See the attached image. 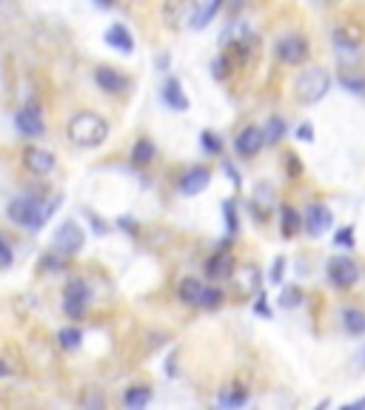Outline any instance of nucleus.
<instances>
[{
    "instance_id": "1",
    "label": "nucleus",
    "mask_w": 365,
    "mask_h": 410,
    "mask_svg": "<svg viewBox=\"0 0 365 410\" xmlns=\"http://www.w3.org/2000/svg\"><path fill=\"white\" fill-rule=\"evenodd\" d=\"M57 208V200H43V197H17L9 203V220L23 225L26 231L37 234L52 217V211Z\"/></svg>"
},
{
    "instance_id": "2",
    "label": "nucleus",
    "mask_w": 365,
    "mask_h": 410,
    "mask_svg": "<svg viewBox=\"0 0 365 410\" xmlns=\"http://www.w3.org/2000/svg\"><path fill=\"white\" fill-rule=\"evenodd\" d=\"M106 134H109V126L100 120L98 114H91V111L74 114V117H71V123H69V137H71V143H78V146H83V148L100 146V143L106 140Z\"/></svg>"
},
{
    "instance_id": "3",
    "label": "nucleus",
    "mask_w": 365,
    "mask_h": 410,
    "mask_svg": "<svg viewBox=\"0 0 365 410\" xmlns=\"http://www.w3.org/2000/svg\"><path fill=\"white\" fill-rule=\"evenodd\" d=\"M329 89H331V74L325 71V69H320V66H314V69H305V71L297 77L294 97H297L300 103L311 106V103H320Z\"/></svg>"
},
{
    "instance_id": "4",
    "label": "nucleus",
    "mask_w": 365,
    "mask_h": 410,
    "mask_svg": "<svg viewBox=\"0 0 365 410\" xmlns=\"http://www.w3.org/2000/svg\"><path fill=\"white\" fill-rule=\"evenodd\" d=\"M329 282L334 285V288H351L357 280H360V268H357V262L354 260H349V257H334V260H329Z\"/></svg>"
},
{
    "instance_id": "5",
    "label": "nucleus",
    "mask_w": 365,
    "mask_h": 410,
    "mask_svg": "<svg viewBox=\"0 0 365 410\" xmlns=\"http://www.w3.org/2000/svg\"><path fill=\"white\" fill-rule=\"evenodd\" d=\"M91 297V291L83 280H74L69 288H66V297H63V308H66V314L71 319H80L83 317V310H86V302Z\"/></svg>"
},
{
    "instance_id": "6",
    "label": "nucleus",
    "mask_w": 365,
    "mask_h": 410,
    "mask_svg": "<svg viewBox=\"0 0 365 410\" xmlns=\"http://www.w3.org/2000/svg\"><path fill=\"white\" fill-rule=\"evenodd\" d=\"M277 57L288 66H300V63H305V57H309V43L297 34L283 37V41L277 43Z\"/></svg>"
},
{
    "instance_id": "7",
    "label": "nucleus",
    "mask_w": 365,
    "mask_h": 410,
    "mask_svg": "<svg viewBox=\"0 0 365 410\" xmlns=\"http://www.w3.org/2000/svg\"><path fill=\"white\" fill-rule=\"evenodd\" d=\"M54 248L57 251H63L66 257H71V253H78L83 248V231L78 228V223H63L60 228H57L54 234Z\"/></svg>"
},
{
    "instance_id": "8",
    "label": "nucleus",
    "mask_w": 365,
    "mask_h": 410,
    "mask_svg": "<svg viewBox=\"0 0 365 410\" xmlns=\"http://www.w3.org/2000/svg\"><path fill=\"white\" fill-rule=\"evenodd\" d=\"M331 223H334L331 211L322 203H311L309 211H305V231H309L311 237H322V234L331 228Z\"/></svg>"
},
{
    "instance_id": "9",
    "label": "nucleus",
    "mask_w": 365,
    "mask_h": 410,
    "mask_svg": "<svg viewBox=\"0 0 365 410\" xmlns=\"http://www.w3.org/2000/svg\"><path fill=\"white\" fill-rule=\"evenodd\" d=\"M14 126H17V131L26 134V137H41V134L46 131L41 111L32 109V106H29V109H21V111L14 114Z\"/></svg>"
},
{
    "instance_id": "10",
    "label": "nucleus",
    "mask_w": 365,
    "mask_h": 410,
    "mask_svg": "<svg viewBox=\"0 0 365 410\" xmlns=\"http://www.w3.org/2000/svg\"><path fill=\"white\" fill-rule=\"evenodd\" d=\"M263 146H265V134H263V128H257V126L243 128L240 137L234 140V148L243 154V157H254V154H257Z\"/></svg>"
},
{
    "instance_id": "11",
    "label": "nucleus",
    "mask_w": 365,
    "mask_h": 410,
    "mask_svg": "<svg viewBox=\"0 0 365 410\" xmlns=\"http://www.w3.org/2000/svg\"><path fill=\"white\" fill-rule=\"evenodd\" d=\"M234 273V257L228 251H217V253H211L208 262H206V277L211 280H225V277H232Z\"/></svg>"
},
{
    "instance_id": "12",
    "label": "nucleus",
    "mask_w": 365,
    "mask_h": 410,
    "mask_svg": "<svg viewBox=\"0 0 365 410\" xmlns=\"http://www.w3.org/2000/svg\"><path fill=\"white\" fill-rule=\"evenodd\" d=\"M94 80H98V86L106 91V94H123L126 89H129V80L123 74H118L114 69H109V66H100L98 71H94Z\"/></svg>"
},
{
    "instance_id": "13",
    "label": "nucleus",
    "mask_w": 365,
    "mask_h": 410,
    "mask_svg": "<svg viewBox=\"0 0 365 410\" xmlns=\"http://www.w3.org/2000/svg\"><path fill=\"white\" fill-rule=\"evenodd\" d=\"M208 183H211V171L197 166V168H191L188 174H183V177H180V191L186 194V197H195V194L206 191Z\"/></svg>"
},
{
    "instance_id": "14",
    "label": "nucleus",
    "mask_w": 365,
    "mask_h": 410,
    "mask_svg": "<svg viewBox=\"0 0 365 410\" xmlns=\"http://www.w3.org/2000/svg\"><path fill=\"white\" fill-rule=\"evenodd\" d=\"M23 160H26V168L32 174H52L54 171V154L46 148H29L23 154Z\"/></svg>"
},
{
    "instance_id": "15",
    "label": "nucleus",
    "mask_w": 365,
    "mask_h": 410,
    "mask_svg": "<svg viewBox=\"0 0 365 410\" xmlns=\"http://www.w3.org/2000/svg\"><path fill=\"white\" fill-rule=\"evenodd\" d=\"M163 100H166L171 109H175V111H186V109H188V100H186V94H183V89H180L177 77L166 80V86H163Z\"/></svg>"
},
{
    "instance_id": "16",
    "label": "nucleus",
    "mask_w": 365,
    "mask_h": 410,
    "mask_svg": "<svg viewBox=\"0 0 365 410\" xmlns=\"http://www.w3.org/2000/svg\"><path fill=\"white\" fill-rule=\"evenodd\" d=\"M106 43L111 46V49H118V52H134V41H131V34L126 32V26H111L109 32H106Z\"/></svg>"
},
{
    "instance_id": "17",
    "label": "nucleus",
    "mask_w": 365,
    "mask_h": 410,
    "mask_svg": "<svg viewBox=\"0 0 365 410\" xmlns=\"http://www.w3.org/2000/svg\"><path fill=\"white\" fill-rule=\"evenodd\" d=\"M342 325H345L349 334L360 337V334H365V314H362V310H357V308H345L342 310Z\"/></svg>"
},
{
    "instance_id": "18",
    "label": "nucleus",
    "mask_w": 365,
    "mask_h": 410,
    "mask_svg": "<svg viewBox=\"0 0 365 410\" xmlns=\"http://www.w3.org/2000/svg\"><path fill=\"white\" fill-rule=\"evenodd\" d=\"M180 299L186 302V305H200V297H203V285L195 280V277H188V280H183L180 282Z\"/></svg>"
},
{
    "instance_id": "19",
    "label": "nucleus",
    "mask_w": 365,
    "mask_h": 410,
    "mask_svg": "<svg viewBox=\"0 0 365 410\" xmlns=\"http://www.w3.org/2000/svg\"><path fill=\"white\" fill-rule=\"evenodd\" d=\"M280 220H283V237H294V234L300 231V225H302L300 214H297L291 205H283V211H280Z\"/></svg>"
},
{
    "instance_id": "20",
    "label": "nucleus",
    "mask_w": 365,
    "mask_h": 410,
    "mask_svg": "<svg viewBox=\"0 0 365 410\" xmlns=\"http://www.w3.org/2000/svg\"><path fill=\"white\" fill-rule=\"evenodd\" d=\"M360 37H362V32L354 29L351 23H349V26H340V29L334 32V41H337L340 49H354V46L360 43Z\"/></svg>"
},
{
    "instance_id": "21",
    "label": "nucleus",
    "mask_w": 365,
    "mask_h": 410,
    "mask_svg": "<svg viewBox=\"0 0 365 410\" xmlns=\"http://www.w3.org/2000/svg\"><path fill=\"white\" fill-rule=\"evenodd\" d=\"M223 3H225V0H208V3L203 6V12L197 17H191V26H195V29H206L211 23V17L223 9Z\"/></svg>"
},
{
    "instance_id": "22",
    "label": "nucleus",
    "mask_w": 365,
    "mask_h": 410,
    "mask_svg": "<svg viewBox=\"0 0 365 410\" xmlns=\"http://www.w3.org/2000/svg\"><path fill=\"white\" fill-rule=\"evenodd\" d=\"M263 134H265V146H277L283 137H285V120H280V117H272V120L265 123Z\"/></svg>"
},
{
    "instance_id": "23",
    "label": "nucleus",
    "mask_w": 365,
    "mask_h": 410,
    "mask_svg": "<svg viewBox=\"0 0 365 410\" xmlns=\"http://www.w3.org/2000/svg\"><path fill=\"white\" fill-rule=\"evenodd\" d=\"M151 157H155V146H151L148 140H137L131 148V163L134 166H148Z\"/></svg>"
},
{
    "instance_id": "24",
    "label": "nucleus",
    "mask_w": 365,
    "mask_h": 410,
    "mask_svg": "<svg viewBox=\"0 0 365 410\" xmlns=\"http://www.w3.org/2000/svg\"><path fill=\"white\" fill-rule=\"evenodd\" d=\"M245 402H248V394H245V390H240V387H225L220 394V405H225V407H240Z\"/></svg>"
},
{
    "instance_id": "25",
    "label": "nucleus",
    "mask_w": 365,
    "mask_h": 410,
    "mask_svg": "<svg viewBox=\"0 0 365 410\" xmlns=\"http://www.w3.org/2000/svg\"><path fill=\"white\" fill-rule=\"evenodd\" d=\"M340 83L349 89L351 94H365V77L362 74H351V71H340Z\"/></svg>"
},
{
    "instance_id": "26",
    "label": "nucleus",
    "mask_w": 365,
    "mask_h": 410,
    "mask_svg": "<svg viewBox=\"0 0 365 410\" xmlns=\"http://www.w3.org/2000/svg\"><path fill=\"white\" fill-rule=\"evenodd\" d=\"M57 339H60V345H63L66 350H74V348L83 342V334H80L78 328H63L60 334H57Z\"/></svg>"
},
{
    "instance_id": "27",
    "label": "nucleus",
    "mask_w": 365,
    "mask_h": 410,
    "mask_svg": "<svg viewBox=\"0 0 365 410\" xmlns=\"http://www.w3.org/2000/svg\"><path fill=\"white\" fill-rule=\"evenodd\" d=\"M148 399H151L148 387H134V390H129V394H126V405L129 407H143V405H148Z\"/></svg>"
},
{
    "instance_id": "28",
    "label": "nucleus",
    "mask_w": 365,
    "mask_h": 410,
    "mask_svg": "<svg viewBox=\"0 0 365 410\" xmlns=\"http://www.w3.org/2000/svg\"><path fill=\"white\" fill-rule=\"evenodd\" d=\"M300 302H302V291H300L297 285L283 288V297H280V305H283V308H297Z\"/></svg>"
},
{
    "instance_id": "29",
    "label": "nucleus",
    "mask_w": 365,
    "mask_h": 410,
    "mask_svg": "<svg viewBox=\"0 0 365 410\" xmlns=\"http://www.w3.org/2000/svg\"><path fill=\"white\" fill-rule=\"evenodd\" d=\"M200 305H203V308H208V310H214V308H220V305H223V294H220L217 288H203Z\"/></svg>"
},
{
    "instance_id": "30",
    "label": "nucleus",
    "mask_w": 365,
    "mask_h": 410,
    "mask_svg": "<svg viewBox=\"0 0 365 410\" xmlns=\"http://www.w3.org/2000/svg\"><path fill=\"white\" fill-rule=\"evenodd\" d=\"M203 146H206L211 154H220V151H223V143H220V140H217V137L211 134V131H203Z\"/></svg>"
},
{
    "instance_id": "31",
    "label": "nucleus",
    "mask_w": 365,
    "mask_h": 410,
    "mask_svg": "<svg viewBox=\"0 0 365 410\" xmlns=\"http://www.w3.org/2000/svg\"><path fill=\"white\" fill-rule=\"evenodd\" d=\"M211 74L220 77V80H223V77H228V57H217V60L211 63Z\"/></svg>"
},
{
    "instance_id": "32",
    "label": "nucleus",
    "mask_w": 365,
    "mask_h": 410,
    "mask_svg": "<svg viewBox=\"0 0 365 410\" xmlns=\"http://www.w3.org/2000/svg\"><path fill=\"white\" fill-rule=\"evenodd\" d=\"M225 223H228V234H237V220H234V203H225Z\"/></svg>"
},
{
    "instance_id": "33",
    "label": "nucleus",
    "mask_w": 365,
    "mask_h": 410,
    "mask_svg": "<svg viewBox=\"0 0 365 410\" xmlns=\"http://www.w3.org/2000/svg\"><path fill=\"white\" fill-rule=\"evenodd\" d=\"M12 265V248L6 245V240L0 237V268H9Z\"/></svg>"
},
{
    "instance_id": "34",
    "label": "nucleus",
    "mask_w": 365,
    "mask_h": 410,
    "mask_svg": "<svg viewBox=\"0 0 365 410\" xmlns=\"http://www.w3.org/2000/svg\"><path fill=\"white\" fill-rule=\"evenodd\" d=\"M337 245L351 248V245H354V228H342V231L337 234Z\"/></svg>"
},
{
    "instance_id": "35",
    "label": "nucleus",
    "mask_w": 365,
    "mask_h": 410,
    "mask_svg": "<svg viewBox=\"0 0 365 410\" xmlns=\"http://www.w3.org/2000/svg\"><path fill=\"white\" fill-rule=\"evenodd\" d=\"M297 137H300V140H305V143H311V140H314V128H311V123H302V126L297 128Z\"/></svg>"
},
{
    "instance_id": "36",
    "label": "nucleus",
    "mask_w": 365,
    "mask_h": 410,
    "mask_svg": "<svg viewBox=\"0 0 365 410\" xmlns=\"http://www.w3.org/2000/svg\"><path fill=\"white\" fill-rule=\"evenodd\" d=\"M254 310H257V314H263V317H272V310H268V305H265V294H263V299L254 305Z\"/></svg>"
},
{
    "instance_id": "37",
    "label": "nucleus",
    "mask_w": 365,
    "mask_h": 410,
    "mask_svg": "<svg viewBox=\"0 0 365 410\" xmlns=\"http://www.w3.org/2000/svg\"><path fill=\"white\" fill-rule=\"evenodd\" d=\"M280 271H283V260L274 262V273H272V282H280Z\"/></svg>"
},
{
    "instance_id": "38",
    "label": "nucleus",
    "mask_w": 365,
    "mask_h": 410,
    "mask_svg": "<svg viewBox=\"0 0 365 410\" xmlns=\"http://www.w3.org/2000/svg\"><path fill=\"white\" fill-rule=\"evenodd\" d=\"M360 407H365V399H357V402H349L342 410H360Z\"/></svg>"
},
{
    "instance_id": "39",
    "label": "nucleus",
    "mask_w": 365,
    "mask_h": 410,
    "mask_svg": "<svg viewBox=\"0 0 365 410\" xmlns=\"http://www.w3.org/2000/svg\"><path fill=\"white\" fill-rule=\"evenodd\" d=\"M12 374V370H9V365H3V362H0V376H9Z\"/></svg>"
},
{
    "instance_id": "40",
    "label": "nucleus",
    "mask_w": 365,
    "mask_h": 410,
    "mask_svg": "<svg viewBox=\"0 0 365 410\" xmlns=\"http://www.w3.org/2000/svg\"><path fill=\"white\" fill-rule=\"evenodd\" d=\"M94 3H98V6H103V9H109V6L114 3V0H94Z\"/></svg>"
},
{
    "instance_id": "41",
    "label": "nucleus",
    "mask_w": 365,
    "mask_h": 410,
    "mask_svg": "<svg viewBox=\"0 0 365 410\" xmlns=\"http://www.w3.org/2000/svg\"><path fill=\"white\" fill-rule=\"evenodd\" d=\"M317 6H331V3H337V0H314Z\"/></svg>"
}]
</instances>
